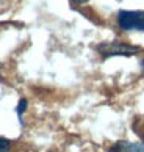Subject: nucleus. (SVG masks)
<instances>
[{
  "instance_id": "1",
  "label": "nucleus",
  "mask_w": 144,
  "mask_h": 152,
  "mask_svg": "<svg viewBox=\"0 0 144 152\" xmlns=\"http://www.w3.org/2000/svg\"><path fill=\"white\" fill-rule=\"evenodd\" d=\"M97 52L102 55L103 58H110V57H133L140 52L138 46H132V44H125L122 41H107V42H100L96 46Z\"/></svg>"
},
{
  "instance_id": "2",
  "label": "nucleus",
  "mask_w": 144,
  "mask_h": 152,
  "mask_svg": "<svg viewBox=\"0 0 144 152\" xmlns=\"http://www.w3.org/2000/svg\"><path fill=\"white\" fill-rule=\"evenodd\" d=\"M118 25L122 30H140V31H144V11L121 10L118 13Z\"/></svg>"
},
{
  "instance_id": "3",
  "label": "nucleus",
  "mask_w": 144,
  "mask_h": 152,
  "mask_svg": "<svg viewBox=\"0 0 144 152\" xmlns=\"http://www.w3.org/2000/svg\"><path fill=\"white\" fill-rule=\"evenodd\" d=\"M110 152H144V141H138V143H130V141H118L114 143Z\"/></svg>"
},
{
  "instance_id": "4",
  "label": "nucleus",
  "mask_w": 144,
  "mask_h": 152,
  "mask_svg": "<svg viewBox=\"0 0 144 152\" xmlns=\"http://www.w3.org/2000/svg\"><path fill=\"white\" fill-rule=\"evenodd\" d=\"M27 99H20L17 107H16V113H17V118H19V122L22 124V115H24V111L27 110Z\"/></svg>"
},
{
  "instance_id": "5",
  "label": "nucleus",
  "mask_w": 144,
  "mask_h": 152,
  "mask_svg": "<svg viewBox=\"0 0 144 152\" xmlns=\"http://www.w3.org/2000/svg\"><path fill=\"white\" fill-rule=\"evenodd\" d=\"M11 148V141L5 137H0V152H8Z\"/></svg>"
},
{
  "instance_id": "6",
  "label": "nucleus",
  "mask_w": 144,
  "mask_h": 152,
  "mask_svg": "<svg viewBox=\"0 0 144 152\" xmlns=\"http://www.w3.org/2000/svg\"><path fill=\"white\" fill-rule=\"evenodd\" d=\"M72 3H75V5H83V3H86L88 0H71Z\"/></svg>"
},
{
  "instance_id": "7",
  "label": "nucleus",
  "mask_w": 144,
  "mask_h": 152,
  "mask_svg": "<svg viewBox=\"0 0 144 152\" xmlns=\"http://www.w3.org/2000/svg\"><path fill=\"white\" fill-rule=\"evenodd\" d=\"M141 69H143V72H144V58H143V61H141Z\"/></svg>"
}]
</instances>
